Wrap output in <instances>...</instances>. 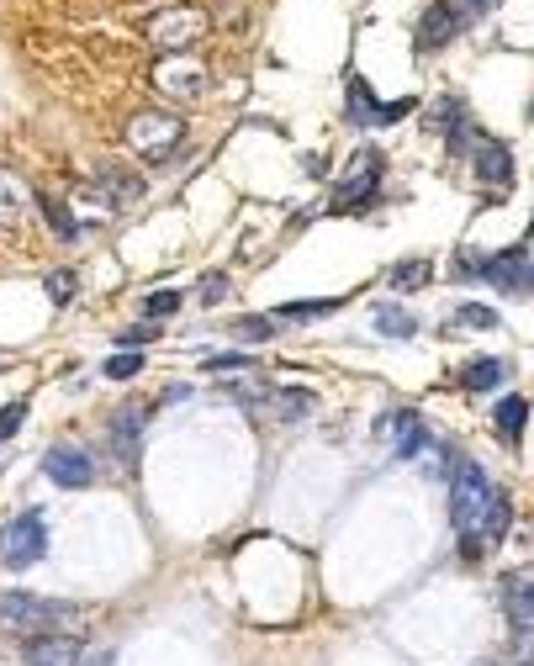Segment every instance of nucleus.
I'll return each instance as SVG.
<instances>
[{
  "label": "nucleus",
  "mask_w": 534,
  "mask_h": 666,
  "mask_svg": "<svg viewBox=\"0 0 534 666\" xmlns=\"http://www.w3.org/2000/svg\"><path fill=\"white\" fill-rule=\"evenodd\" d=\"M450 524L466 540H497L508 529L503 492H492V481L476 460H455V471H450Z\"/></svg>",
  "instance_id": "obj_1"
},
{
  "label": "nucleus",
  "mask_w": 534,
  "mask_h": 666,
  "mask_svg": "<svg viewBox=\"0 0 534 666\" xmlns=\"http://www.w3.org/2000/svg\"><path fill=\"white\" fill-rule=\"evenodd\" d=\"M460 275H482V281H492L497 291H508V296H529V281H534V265H529V244H513L503 254H460Z\"/></svg>",
  "instance_id": "obj_2"
},
{
  "label": "nucleus",
  "mask_w": 534,
  "mask_h": 666,
  "mask_svg": "<svg viewBox=\"0 0 534 666\" xmlns=\"http://www.w3.org/2000/svg\"><path fill=\"white\" fill-rule=\"evenodd\" d=\"M48 555V529H43V508H27L16 524L0 534V566L6 571H27Z\"/></svg>",
  "instance_id": "obj_3"
},
{
  "label": "nucleus",
  "mask_w": 534,
  "mask_h": 666,
  "mask_svg": "<svg viewBox=\"0 0 534 666\" xmlns=\"http://www.w3.org/2000/svg\"><path fill=\"white\" fill-rule=\"evenodd\" d=\"M0 619H6L11 629H59L75 619V603H59V598H38V592H6L0 598Z\"/></svg>",
  "instance_id": "obj_4"
},
{
  "label": "nucleus",
  "mask_w": 534,
  "mask_h": 666,
  "mask_svg": "<svg viewBox=\"0 0 534 666\" xmlns=\"http://www.w3.org/2000/svg\"><path fill=\"white\" fill-rule=\"evenodd\" d=\"M455 154H471L476 164V180H492V185H508L513 180V154L497 138H487L482 127H460V133L450 138Z\"/></svg>",
  "instance_id": "obj_5"
},
{
  "label": "nucleus",
  "mask_w": 534,
  "mask_h": 666,
  "mask_svg": "<svg viewBox=\"0 0 534 666\" xmlns=\"http://www.w3.org/2000/svg\"><path fill=\"white\" fill-rule=\"evenodd\" d=\"M149 37H154V48L180 53V48H191L196 37H207V11H196V6L159 11V16H149Z\"/></svg>",
  "instance_id": "obj_6"
},
{
  "label": "nucleus",
  "mask_w": 534,
  "mask_h": 666,
  "mask_svg": "<svg viewBox=\"0 0 534 666\" xmlns=\"http://www.w3.org/2000/svg\"><path fill=\"white\" fill-rule=\"evenodd\" d=\"M376 185H381V154H376V148H365V154H355V175L339 185L334 207L339 212H360L365 201L376 196Z\"/></svg>",
  "instance_id": "obj_7"
},
{
  "label": "nucleus",
  "mask_w": 534,
  "mask_h": 666,
  "mask_svg": "<svg viewBox=\"0 0 534 666\" xmlns=\"http://www.w3.org/2000/svg\"><path fill=\"white\" fill-rule=\"evenodd\" d=\"M413 111V101H376L371 85L365 80H349V117H355V127H386V122H402Z\"/></svg>",
  "instance_id": "obj_8"
},
{
  "label": "nucleus",
  "mask_w": 534,
  "mask_h": 666,
  "mask_svg": "<svg viewBox=\"0 0 534 666\" xmlns=\"http://www.w3.org/2000/svg\"><path fill=\"white\" fill-rule=\"evenodd\" d=\"M43 471H48V481H59V487H90L96 481V466H90V455L85 450H75V444H53L48 450V460H43Z\"/></svg>",
  "instance_id": "obj_9"
},
{
  "label": "nucleus",
  "mask_w": 534,
  "mask_h": 666,
  "mask_svg": "<svg viewBox=\"0 0 534 666\" xmlns=\"http://www.w3.org/2000/svg\"><path fill=\"white\" fill-rule=\"evenodd\" d=\"M22 661L27 666H75L80 661V640L64 635V629H48V635H32L22 645Z\"/></svg>",
  "instance_id": "obj_10"
},
{
  "label": "nucleus",
  "mask_w": 534,
  "mask_h": 666,
  "mask_svg": "<svg viewBox=\"0 0 534 666\" xmlns=\"http://www.w3.org/2000/svg\"><path fill=\"white\" fill-rule=\"evenodd\" d=\"M455 32H460L455 6H450V0H434V6L423 11V22H418V48H423V53H434V48H445Z\"/></svg>",
  "instance_id": "obj_11"
},
{
  "label": "nucleus",
  "mask_w": 534,
  "mask_h": 666,
  "mask_svg": "<svg viewBox=\"0 0 534 666\" xmlns=\"http://www.w3.org/2000/svg\"><path fill=\"white\" fill-rule=\"evenodd\" d=\"M503 603H508L513 635H529V629H534V592H529V577H524V571H513V577L503 582Z\"/></svg>",
  "instance_id": "obj_12"
},
{
  "label": "nucleus",
  "mask_w": 534,
  "mask_h": 666,
  "mask_svg": "<svg viewBox=\"0 0 534 666\" xmlns=\"http://www.w3.org/2000/svg\"><path fill=\"white\" fill-rule=\"evenodd\" d=\"M138 434H143V407H122V413L112 418V450L127 471L138 466Z\"/></svg>",
  "instance_id": "obj_13"
},
{
  "label": "nucleus",
  "mask_w": 534,
  "mask_h": 666,
  "mask_svg": "<svg viewBox=\"0 0 534 666\" xmlns=\"http://www.w3.org/2000/svg\"><path fill=\"white\" fill-rule=\"evenodd\" d=\"M175 138H180V122H175V117H138V122H133V143H138L149 159H159Z\"/></svg>",
  "instance_id": "obj_14"
},
{
  "label": "nucleus",
  "mask_w": 534,
  "mask_h": 666,
  "mask_svg": "<svg viewBox=\"0 0 534 666\" xmlns=\"http://www.w3.org/2000/svg\"><path fill=\"white\" fill-rule=\"evenodd\" d=\"M392 429H397V460H413L423 444H429V429H423V418H418V413H397V418H392Z\"/></svg>",
  "instance_id": "obj_15"
},
{
  "label": "nucleus",
  "mask_w": 534,
  "mask_h": 666,
  "mask_svg": "<svg viewBox=\"0 0 534 666\" xmlns=\"http://www.w3.org/2000/svg\"><path fill=\"white\" fill-rule=\"evenodd\" d=\"M154 80H159V90H175V96H191V90L201 85V69L196 64H170V59H164L159 69H154Z\"/></svg>",
  "instance_id": "obj_16"
},
{
  "label": "nucleus",
  "mask_w": 534,
  "mask_h": 666,
  "mask_svg": "<svg viewBox=\"0 0 534 666\" xmlns=\"http://www.w3.org/2000/svg\"><path fill=\"white\" fill-rule=\"evenodd\" d=\"M497 434H503L508 444H519V434H524V423H529V402L524 397H503L497 402Z\"/></svg>",
  "instance_id": "obj_17"
},
{
  "label": "nucleus",
  "mask_w": 534,
  "mask_h": 666,
  "mask_svg": "<svg viewBox=\"0 0 534 666\" xmlns=\"http://www.w3.org/2000/svg\"><path fill=\"white\" fill-rule=\"evenodd\" d=\"M22 201H27V185L22 175H11V170H0V222H22Z\"/></svg>",
  "instance_id": "obj_18"
},
{
  "label": "nucleus",
  "mask_w": 534,
  "mask_h": 666,
  "mask_svg": "<svg viewBox=\"0 0 534 666\" xmlns=\"http://www.w3.org/2000/svg\"><path fill=\"white\" fill-rule=\"evenodd\" d=\"M503 376H508L503 360H471L466 370H460V386H466V392H487V386H497Z\"/></svg>",
  "instance_id": "obj_19"
},
{
  "label": "nucleus",
  "mask_w": 534,
  "mask_h": 666,
  "mask_svg": "<svg viewBox=\"0 0 534 666\" xmlns=\"http://www.w3.org/2000/svg\"><path fill=\"white\" fill-rule=\"evenodd\" d=\"M376 328L386 333V339H408V333H418V318H413L408 307L386 302V307H376Z\"/></svg>",
  "instance_id": "obj_20"
},
{
  "label": "nucleus",
  "mask_w": 534,
  "mask_h": 666,
  "mask_svg": "<svg viewBox=\"0 0 534 666\" xmlns=\"http://www.w3.org/2000/svg\"><path fill=\"white\" fill-rule=\"evenodd\" d=\"M328 312H339L334 296H328V302H286V307H275L270 318H275V323H286V318H328Z\"/></svg>",
  "instance_id": "obj_21"
},
{
  "label": "nucleus",
  "mask_w": 534,
  "mask_h": 666,
  "mask_svg": "<svg viewBox=\"0 0 534 666\" xmlns=\"http://www.w3.org/2000/svg\"><path fill=\"white\" fill-rule=\"evenodd\" d=\"M429 127H434V133H445V138H455L460 127H466V117H460V101H455V96H450V101H439V106H434V122H429Z\"/></svg>",
  "instance_id": "obj_22"
},
{
  "label": "nucleus",
  "mask_w": 534,
  "mask_h": 666,
  "mask_svg": "<svg viewBox=\"0 0 534 666\" xmlns=\"http://www.w3.org/2000/svg\"><path fill=\"white\" fill-rule=\"evenodd\" d=\"M270 402H275V413H281L286 423H302V413L312 407L307 392H270Z\"/></svg>",
  "instance_id": "obj_23"
},
{
  "label": "nucleus",
  "mask_w": 534,
  "mask_h": 666,
  "mask_svg": "<svg viewBox=\"0 0 534 666\" xmlns=\"http://www.w3.org/2000/svg\"><path fill=\"white\" fill-rule=\"evenodd\" d=\"M423 281H429V259H408V265L392 270V286L397 291H418Z\"/></svg>",
  "instance_id": "obj_24"
},
{
  "label": "nucleus",
  "mask_w": 534,
  "mask_h": 666,
  "mask_svg": "<svg viewBox=\"0 0 534 666\" xmlns=\"http://www.w3.org/2000/svg\"><path fill=\"white\" fill-rule=\"evenodd\" d=\"M180 302H186L180 291H154L149 302H143V318H149V323H159V318H170V312H180Z\"/></svg>",
  "instance_id": "obj_25"
},
{
  "label": "nucleus",
  "mask_w": 534,
  "mask_h": 666,
  "mask_svg": "<svg viewBox=\"0 0 534 666\" xmlns=\"http://www.w3.org/2000/svg\"><path fill=\"white\" fill-rule=\"evenodd\" d=\"M233 333H238V339H249V344H265V339H275V318H238Z\"/></svg>",
  "instance_id": "obj_26"
},
{
  "label": "nucleus",
  "mask_w": 534,
  "mask_h": 666,
  "mask_svg": "<svg viewBox=\"0 0 534 666\" xmlns=\"http://www.w3.org/2000/svg\"><path fill=\"white\" fill-rule=\"evenodd\" d=\"M75 286H80V275H75V270H59V275H48V296H53V302H59V307H69V302H75Z\"/></svg>",
  "instance_id": "obj_27"
},
{
  "label": "nucleus",
  "mask_w": 534,
  "mask_h": 666,
  "mask_svg": "<svg viewBox=\"0 0 534 666\" xmlns=\"http://www.w3.org/2000/svg\"><path fill=\"white\" fill-rule=\"evenodd\" d=\"M138 370H143V355H138V349H122L117 360H106V376H112V381H127V376H138Z\"/></svg>",
  "instance_id": "obj_28"
},
{
  "label": "nucleus",
  "mask_w": 534,
  "mask_h": 666,
  "mask_svg": "<svg viewBox=\"0 0 534 666\" xmlns=\"http://www.w3.org/2000/svg\"><path fill=\"white\" fill-rule=\"evenodd\" d=\"M223 296H228V275L223 270H207V275H201V307H217Z\"/></svg>",
  "instance_id": "obj_29"
},
{
  "label": "nucleus",
  "mask_w": 534,
  "mask_h": 666,
  "mask_svg": "<svg viewBox=\"0 0 534 666\" xmlns=\"http://www.w3.org/2000/svg\"><path fill=\"white\" fill-rule=\"evenodd\" d=\"M455 318H460V323H471V328H497V312L482 307V302H466V307L455 312Z\"/></svg>",
  "instance_id": "obj_30"
},
{
  "label": "nucleus",
  "mask_w": 534,
  "mask_h": 666,
  "mask_svg": "<svg viewBox=\"0 0 534 666\" xmlns=\"http://www.w3.org/2000/svg\"><path fill=\"white\" fill-rule=\"evenodd\" d=\"M154 339H159V328H154V323H138V328H122V333H117V344H122V349H143V344H154Z\"/></svg>",
  "instance_id": "obj_31"
},
{
  "label": "nucleus",
  "mask_w": 534,
  "mask_h": 666,
  "mask_svg": "<svg viewBox=\"0 0 534 666\" xmlns=\"http://www.w3.org/2000/svg\"><path fill=\"white\" fill-rule=\"evenodd\" d=\"M201 365H207V370H249L254 360L244 355V349H228V355H207Z\"/></svg>",
  "instance_id": "obj_32"
},
{
  "label": "nucleus",
  "mask_w": 534,
  "mask_h": 666,
  "mask_svg": "<svg viewBox=\"0 0 534 666\" xmlns=\"http://www.w3.org/2000/svg\"><path fill=\"white\" fill-rule=\"evenodd\" d=\"M450 6H455V16H460V27H466V22H476V16H487L497 0H450Z\"/></svg>",
  "instance_id": "obj_33"
},
{
  "label": "nucleus",
  "mask_w": 534,
  "mask_h": 666,
  "mask_svg": "<svg viewBox=\"0 0 534 666\" xmlns=\"http://www.w3.org/2000/svg\"><path fill=\"white\" fill-rule=\"evenodd\" d=\"M43 212H48V222H53V233H64V238H75V217H69L59 201H43Z\"/></svg>",
  "instance_id": "obj_34"
},
{
  "label": "nucleus",
  "mask_w": 534,
  "mask_h": 666,
  "mask_svg": "<svg viewBox=\"0 0 534 666\" xmlns=\"http://www.w3.org/2000/svg\"><path fill=\"white\" fill-rule=\"evenodd\" d=\"M27 418V402H11V407H0V439L16 434V423Z\"/></svg>",
  "instance_id": "obj_35"
},
{
  "label": "nucleus",
  "mask_w": 534,
  "mask_h": 666,
  "mask_svg": "<svg viewBox=\"0 0 534 666\" xmlns=\"http://www.w3.org/2000/svg\"><path fill=\"white\" fill-rule=\"evenodd\" d=\"M85 666H112V651H96V656H90Z\"/></svg>",
  "instance_id": "obj_36"
}]
</instances>
